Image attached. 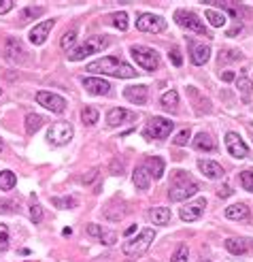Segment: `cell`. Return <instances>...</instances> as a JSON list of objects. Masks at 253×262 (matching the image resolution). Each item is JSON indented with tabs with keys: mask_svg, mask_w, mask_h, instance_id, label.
<instances>
[{
	"mask_svg": "<svg viewBox=\"0 0 253 262\" xmlns=\"http://www.w3.org/2000/svg\"><path fill=\"white\" fill-rule=\"evenodd\" d=\"M149 220L153 224H160V226H166L170 222V209L168 207H153L149 211Z\"/></svg>",
	"mask_w": 253,
	"mask_h": 262,
	"instance_id": "cell-26",
	"label": "cell"
},
{
	"mask_svg": "<svg viewBox=\"0 0 253 262\" xmlns=\"http://www.w3.org/2000/svg\"><path fill=\"white\" fill-rule=\"evenodd\" d=\"M41 126H43V117L38 113H28V115H26V132H28V134H34Z\"/></svg>",
	"mask_w": 253,
	"mask_h": 262,
	"instance_id": "cell-30",
	"label": "cell"
},
{
	"mask_svg": "<svg viewBox=\"0 0 253 262\" xmlns=\"http://www.w3.org/2000/svg\"><path fill=\"white\" fill-rule=\"evenodd\" d=\"M174 19H177V24L181 26V28L196 32V34H200V36H211L209 30H206V26L202 24V19H200L196 13H192L187 9H179L177 13H174Z\"/></svg>",
	"mask_w": 253,
	"mask_h": 262,
	"instance_id": "cell-6",
	"label": "cell"
},
{
	"mask_svg": "<svg viewBox=\"0 0 253 262\" xmlns=\"http://www.w3.org/2000/svg\"><path fill=\"white\" fill-rule=\"evenodd\" d=\"M155 239V233H153V228H145V230H141L139 236H134V239H130L124 243V254L130 256V258H136V256H141V254H145L149 247H151V243Z\"/></svg>",
	"mask_w": 253,
	"mask_h": 262,
	"instance_id": "cell-4",
	"label": "cell"
},
{
	"mask_svg": "<svg viewBox=\"0 0 253 262\" xmlns=\"http://www.w3.org/2000/svg\"><path fill=\"white\" fill-rule=\"evenodd\" d=\"M222 79H224V81H234V73H230V70H228V73L222 75Z\"/></svg>",
	"mask_w": 253,
	"mask_h": 262,
	"instance_id": "cell-49",
	"label": "cell"
},
{
	"mask_svg": "<svg viewBox=\"0 0 253 262\" xmlns=\"http://www.w3.org/2000/svg\"><path fill=\"white\" fill-rule=\"evenodd\" d=\"M236 87H238V92H241V100L245 102V105H249V102H251V94H253V83L247 79V77H238Z\"/></svg>",
	"mask_w": 253,
	"mask_h": 262,
	"instance_id": "cell-27",
	"label": "cell"
},
{
	"mask_svg": "<svg viewBox=\"0 0 253 262\" xmlns=\"http://www.w3.org/2000/svg\"><path fill=\"white\" fill-rule=\"evenodd\" d=\"M75 41H77V30L75 28H70V30H66L64 32V36H62V49L64 51H70V47L75 45Z\"/></svg>",
	"mask_w": 253,
	"mask_h": 262,
	"instance_id": "cell-34",
	"label": "cell"
},
{
	"mask_svg": "<svg viewBox=\"0 0 253 262\" xmlns=\"http://www.w3.org/2000/svg\"><path fill=\"white\" fill-rule=\"evenodd\" d=\"M147 94H149L147 86H130V87L124 89V96L130 102H134V105H145Z\"/></svg>",
	"mask_w": 253,
	"mask_h": 262,
	"instance_id": "cell-20",
	"label": "cell"
},
{
	"mask_svg": "<svg viewBox=\"0 0 253 262\" xmlns=\"http://www.w3.org/2000/svg\"><path fill=\"white\" fill-rule=\"evenodd\" d=\"M83 87L94 96H107L111 92V83L100 79V77H85V79H83Z\"/></svg>",
	"mask_w": 253,
	"mask_h": 262,
	"instance_id": "cell-15",
	"label": "cell"
},
{
	"mask_svg": "<svg viewBox=\"0 0 253 262\" xmlns=\"http://www.w3.org/2000/svg\"><path fill=\"white\" fill-rule=\"evenodd\" d=\"M134 230H136V226H130V228H126V236H130V234L134 233Z\"/></svg>",
	"mask_w": 253,
	"mask_h": 262,
	"instance_id": "cell-50",
	"label": "cell"
},
{
	"mask_svg": "<svg viewBox=\"0 0 253 262\" xmlns=\"http://www.w3.org/2000/svg\"><path fill=\"white\" fill-rule=\"evenodd\" d=\"M198 192V183L183 171H174V177L170 181V188H168V196H170L172 203H181L187 201L190 196H194Z\"/></svg>",
	"mask_w": 253,
	"mask_h": 262,
	"instance_id": "cell-2",
	"label": "cell"
},
{
	"mask_svg": "<svg viewBox=\"0 0 253 262\" xmlns=\"http://www.w3.org/2000/svg\"><path fill=\"white\" fill-rule=\"evenodd\" d=\"M45 13V9L43 6H26V9L19 13V22L22 24H26L28 19H36V17H41Z\"/></svg>",
	"mask_w": 253,
	"mask_h": 262,
	"instance_id": "cell-31",
	"label": "cell"
},
{
	"mask_svg": "<svg viewBox=\"0 0 253 262\" xmlns=\"http://www.w3.org/2000/svg\"><path fill=\"white\" fill-rule=\"evenodd\" d=\"M130 54H132L136 64H139L142 70H147V73H153V70L160 66V56H158V51L151 49V47H145V45H134V47L130 49Z\"/></svg>",
	"mask_w": 253,
	"mask_h": 262,
	"instance_id": "cell-5",
	"label": "cell"
},
{
	"mask_svg": "<svg viewBox=\"0 0 253 262\" xmlns=\"http://www.w3.org/2000/svg\"><path fill=\"white\" fill-rule=\"evenodd\" d=\"M87 70L96 75H111V77H117V79H134L136 73H139V70H134L130 64H126L124 60H119L115 56H107L102 60L87 64Z\"/></svg>",
	"mask_w": 253,
	"mask_h": 262,
	"instance_id": "cell-1",
	"label": "cell"
},
{
	"mask_svg": "<svg viewBox=\"0 0 253 262\" xmlns=\"http://www.w3.org/2000/svg\"><path fill=\"white\" fill-rule=\"evenodd\" d=\"M15 183H17L15 173H13V171H0V190L9 192V190L15 188Z\"/></svg>",
	"mask_w": 253,
	"mask_h": 262,
	"instance_id": "cell-28",
	"label": "cell"
},
{
	"mask_svg": "<svg viewBox=\"0 0 253 262\" xmlns=\"http://www.w3.org/2000/svg\"><path fill=\"white\" fill-rule=\"evenodd\" d=\"M230 194H232V190L228 188V185H224V188L217 190V196H219V198H225V196H230Z\"/></svg>",
	"mask_w": 253,
	"mask_h": 262,
	"instance_id": "cell-46",
	"label": "cell"
},
{
	"mask_svg": "<svg viewBox=\"0 0 253 262\" xmlns=\"http://www.w3.org/2000/svg\"><path fill=\"white\" fill-rule=\"evenodd\" d=\"M73 134H75V130H73V126H70L68 121H56V124L49 128V132H47V141L51 145L60 147V145L70 143Z\"/></svg>",
	"mask_w": 253,
	"mask_h": 262,
	"instance_id": "cell-8",
	"label": "cell"
},
{
	"mask_svg": "<svg viewBox=\"0 0 253 262\" xmlns=\"http://www.w3.org/2000/svg\"><path fill=\"white\" fill-rule=\"evenodd\" d=\"M225 149H228V153L232 158H238V160L247 158V153H249L245 141L238 137L236 132H228V134H225Z\"/></svg>",
	"mask_w": 253,
	"mask_h": 262,
	"instance_id": "cell-12",
	"label": "cell"
},
{
	"mask_svg": "<svg viewBox=\"0 0 253 262\" xmlns=\"http://www.w3.org/2000/svg\"><path fill=\"white\" fill-rule=\"evenodd\" d=\"M249 207L245 203H236V204H230L225 207V217L228 220H249Z\"/></svg>",
	"mask_w": 253,
	"mask_h": 262,
	"instance_id": "cell-22",
	"label": "cell"
},
{
	"mask_svg": "<svg viewBox=\"0 0 253 262\" xmlns=\"http://www.w3.org/2000/svg\"><path fill=\"white\" fill-rule=\"evenodd\" d=\"M142 164L147 166L149 175H151L153 179H162V175H164V160H162V158L151 156V158H147Z\"/></svg>",
	"mask_w": 253,
	"mask_h": 262,
	"instance_id": "cell-23",
	"label": "cell"
},
{
	"mask_svg": "<svg viewBox=\"0 0 253 262\" xmlns=\"http://www.w3.org/2000/svg\"><path fill=\"white\" fill-rule=\"evenodd\" d=\"M136 28L141 32H153V34H158V32L166 30V19H162L160 15H153V13H142L136 19Z\"/></svg>",
	"mask_w": 253,
	"mask_h": 262,
	"instance_id": "cell-10",
	"label": "cell"
},
{
	"mask_svg": "<svg viewBox=\"0 0 253 262\" xmlns=\"http://www.w3.org/2000/svg\"><path fill=\"white\" fill-rule=\"evenodd\" d=\"M51 203H54L57 209H73L75 204H77V201H75L73 196H64V198L56 196V198H51Z\"/></svg>",
	"mask_w": 253,
	"mask_h": 262,
	"instance_id": "cell-35",
	"label": "cell"
},
{
	"mask_svg": "<svg viewBox=\"0 0 253 262\" xmlns=\"http://www.w3.org/2000/svg\"><path fill=\"white\" fill-rule=\"evenodd\" d=\"M121 171H124V162H121V160H113L111 173H113V175H121Z\"/></svg>",
	"mask_w": 253,
	"mask_h": 262,
	"instance_id": "cell-45",
	"label": "cell"
},
{
	"mask_svg": "<svg viewBox=\"0 0 253 262\" xmlns=\"http://www.w3.org/2000/svg\"><path fill=\"white\" fill-rule=\"evenodd\" d=\"M13 6H15V2L13 0H0V15H4V13H9Z\"/></svg>",
	"mask_w": 253,
	"mask_h": 262,
	"instance_id": "cell-44",
	"label": "cell"
},
{
	"mask_svg": "<svg viewBox=\"0 0 253 262\" xmlns=\"http://www.w3.org/2000/svg\"><path fill=\"white\" fill-rule=\"evenodd\" d=\"M187 260H190V249H187V245H179L177 252L172 254L170 262H187Z\"/></svg>",
	"mask_w": 253,
	"mask_h": 262,
	"instance_id": "cell-36",
	"label": "cell"
},
{
	"mask_svg": "<svg viewBox=\"0 0 253 262\" xmlns=\"http://www.w3.org/2000/svg\"><path fill=\"white\" fill-rule=\"evenodd\" d=\"M4 58L13 64H26L28 62V51H26L24 43L19 41V38L11 36V38H6V43H4Z\"/></svg>",
	"mask_w": 253,
	"mask_h": 262,
	"instance_id": "cell-9",
	"label": "cell"
},
{
	"mask_svg": "<svg viewBox=\"0 0 253 262\" xmlns=\"http://www.w3.org/2000/svg\"><path fill=\"white\" fill-rule=\"evenodd\" d=\"M87 234L96 236L102 245H115V243H117V234L111 233V230H107V228H102V226H98V224H89Z\"/></svg>",
	"mask_w": 253,
	"mask_h": 262,
	"instance_id": "cell-17",
	"label": "cell"
},
{
	"mask_svg": "<svg viewBox=\"0 0 253 262\" xmlns=\"http://www.w3.org/2000/svg\"><path fill=\"white\" fill-rule=\"evenodd\" d=\"M9 249V228L0 224V254Z\"/></svg>",
	"mask_w": 253,
	"mask_h": 262,
	"instance_id": "cell-38",
	"label": "cell"
},
{
	"mask_svg": "<svg viewBox=\"0 0 253 262\" xmlns=\"http://www.w3.org/2000/svg\"><path fill=\"white\" fill-rule=\"evenodd\" d=\"M168 56H170V62L174 64V66H181V64H183V58H181V51L179 49H172Z\"/></svg>",
	"mask_w": 253,
	"mask_h": 262,
	"instance_id": "cell-42",
	"label": "cell"
},
{
	"mask_svg": "<svg viewBox=\"0 0 253 262\" xmlns=\"http://www.w3.org/2000/svg\"><path fill=\"white\" fill-rule=\"evenodd\" d=\"M0 96H2V87H0Z\"/></svg>",
	"mask_w": 253,
	"mask_h": 262,
	"instance_id": "cell-53",
	"label": "cell"
},
{
	"mask_svg": "<svg viewBox=\"0 0 253 262\" xmlns=\"http://www.w3.org/2000/svg\"><path fill=\"white\" fill-rule=\"evenodd\" d=\"M241 183L247 192H253V171H243L241 173Z\"/></svg>",
	"mask_w": 253,
	"mask_h": 262,
	"instance_id": "cell-40",
	"label": "cell"
},
{
	"mask_svg": "<svg viewBox=\"0 0 253 262\" xmlns=\"http://www.w3.org/2000/svg\"><path fill=\"white\" fill-rule=\"evenodd\" d=\"M204 207H206V198H198V201L187 203L185 207H181L179 215H181V220H183V222H196V220L202 217Z\"/></svg>",
	"mask_w": 253,
	"mask_h": 262,
	"instance_id": "cell-13",
	"label": "cell"
},
{
	"mask_svg": "<svg viewBox=\"0 0 253 262\" xmlns=\"http://www.w3.org/2000/svg\"><path fill=\"white\" fill-rule=\"evenodd\" d=\"M81 119H83V124H85V126H94L96 121L100 119V113L96 111L94 107H85L81 111Z\"/></svg>",
	"mask_w": 253,
	"mask_h": 262,
	"instance_id": "cell-33",
	"label": "cell"
},
{
	"mask_svg": "<svg viewBox=\"0 0 253 262\" xmlns=\"http://www.w3.org/2000/svg\"><path fill=\"white\" fill-rule=\"evenodd\" d=\"M225 249L234 256H243L249 252V241L247 239H225Z\"/></svg>",
	"mask_w": 253,
	"mask_h": 262,
	"instance_id": "cell-25",
	"label": "cell"
},
{
	"mask_svg": "<svg viewBox=\"0 0 253 262\" xmlns=\"http://www.w3.org/2000/svg\"><path fill=\"white\" fill-rule=\"evenodd\" d=\"M113 26H115V28H119L121 32L128 30V15L124 11H121V13H113Z\"/></svg>",
	"mask_w": 253,
	"mask_h": 262,
	"instance_id": "cell-37",
	"label": "cell"
},
{
	"mask_svg": "<svg viewBox=\"0 0 253 262\" xmlns=\"http://www.w3.org/2000/svg\"><path fill=\"white\" fill-rule=\"evenodd\" d=\"M241 28H243V24H241V22H238V24L234 26V28H232V30H228V36H234V34H236V32H241Z\"/></svg>",
	"mask_w": 253,
	"mask_h": 262,
	"instance_id": "cell-48",
	"label": "cell"
},
{
	"mask_svg": "<svg viewBox=\"0 0 253 262\" xmlns=\"http://www.w3.org/2000/svg\"><path fill=\"white\" fill-rule=\"evenodd\" d=\"M194 147H196L198 151H213V149L217 147V143L213 141L211 134L198 132V134H196V139H194Z\"/></svg>",
	"mask_w": 253,
	"mask_h": 262,
	"instance_id": "cell-24",
	"label": "cell"
},
{
	"mask_svg": "<svg viewBox=\"0 0 253 262\" xmlns=\"http://www.w3.org/2000/svg\"><path fill=\"white\" fill-rule=\"evenodd\" d=\"M198 169L209 179H222L224 177V166L213 162V160H198Z\"/></svg>",
	"mask_w": 253,
	"mask_h": 262,
	"instance_id": "cell-19",
	"label": "cell"
},
{
	"mask_svg": "<svg viewBox=\"0 0 253 262\" xmlns=\"http://www.w3.org/2000/svg\"><path fill=\"white\" fill-rule=\"evenodd\" d=\"M96 175H98V171H96V169H94V171H92V173H89V175H87V177H83V179H81V181H83V183H89V181H92V179H94Z\"/></svg>",
	"mask_w": 253,
	"mask_h": 262,
	"instance_id": "cell-47",
	"label": "cell"
},
{
	"mask_svg": "<svg viewBox=\"0 0 253 262\" xmlns=\"http://www.w3.org/2000/svg\"><path fill=\"white\" fill-rule=\"evenodd\" d=\"M36 102L41 107H45L47 111H51V113H64L66 111V100L62 98V96H57V94H54V92H38L36 94Z\"/></svg>",
	"mask_w": 253,
	"mask_h": 262,
	"instance_id": "cell-11",
	"label": "cell"
},
{
	"mask_svg": "<svg viewBox=\"0 0 253 262\" xmlns=\"http://www.w3.org/2000/svg\"><path fill=\"white\" fill-rule=\"evenodd\" d=\"M204 17L209 19V24L215 26V28H222V26H225V15H224V13H219V11H215V9H206Z\"/></svg>",
	"mask_w": 253,
	"mask_h": 262,
	"instance_id": "cell-32",
	"label": "cell"
},
{
	"mask_svg": "<svg viewBox=\"0 0 253 262\" xmlns=\"http://www.w3.org/2000/svg\"><path fill=\"white\" fill-rule=\"evenodd\" d=\"M136 117V115L132 111H128V109H119V107H115L111 109V111L107 113V124L109 126H119V124H124V121H132Z\"/></svg>",
	"mask_w": 253,
	"mask_h": 262,
	"instance_id": "cell-18",
	"label": "cell"
},
{
	"mask_svg": "<svg viewBox=\"0 0 253 262\" xmlns=\"http://www.w3.org/2000/svg\"><path fill=\"white\" fill-rule=\"evenodd\" d=\"M54 26H56L54 19H45V22L36 24L34 28L30 30V43H32V45H43L45 41H47L49 32L54 30Z\"/></svg>",
	"mask_w": 253,
	"mask_h": 262,
	"instance_id": "cell-14",
	"label": "cell"
},
{
	"mask_svg": "<svg viewBox=\"0 0 253 262\" xmlns=\"http://www.w3.org/2000/svg\"><path fill=\"white\" fill-rule=\"evenodd\" d=\"M174 130V124L166 117H151L147 121L145 130H142V137L147 141H153V139H166L168 134Z\"/></svg>",
	"mask_w": 253,
	"mask_h": 262,
	"instance_id": "cell-7",
	"label": "cell"
},
{
	"mask_svg": "<svg viewBox=\"0 0 253 262\" xmlns=\"http://www.w3.org/2000/svg\"><path fill=\"white\" fill-rule=\"evenodd\" d=\"M0 151H2V141H0Z\"/></svg>",
	"mask_w": 253,
	"mask_h": 262,
	"instance_id": "cell-52",
	"label": "cell"
},
{
	"mask_svg": "<svg viewBox=\"0 0 253 262\" xmlns=\"http://www.w3.org/2000/svg\"><path fill=\"white\" fill-rule=\"evenodd\" d=\"M190 54H192V62L196 64V66H202V64L209 62L211 58V47L204 43H196L190 38Z\"/></svg>",
	"mask_w": 253,
	"mask_h": 262,
	"instance_id": "cell-16",
	"label": "cell"
},
{
	"mask_svg": "<svg viewBox=\"0 0 253 262\" xmlns=\"http://www.w3.org/2000/svg\"><path fill=\"white\" fill-rule=\"evenodd\" d=\"M30 220L34 224H41V220H43V209H41V204H38V203L30 204Z\"/></svg>",
	"mask_w": 253,
	"mask_h": 262,
	"instance_id": "cell-39",
	"label": "cell"
},
{
	"mask_svg": "<svg viewBox=\"0 0 253 262\" xmlns=\"http://www.w3.org/2000/svg\"><path fill=\"white\" fill-rule=\"evenodd\" d=\"M109 47V38L107 36H100V34H94V36H87L85 43L77 45L75 49L68 51V60L73 62H79V60H85L87 56L92 54H100L102 49Z\"/></svg>",
	"mask_w": 253,
	"mask_h": 262,
	"instance_id": "cell-3",
	"label": "cell"
},
{
	"mask_svg": "<svg viewBox=\"0 0 253 262\" xmlns=\"http://www.w3.org/2000/svg\"><path fill=\"white\" fill-rule=\"evenodd\" d=\"M132 181H134V185H136L139 190H147V188H149V183H151V175H149V171H147L145 164H139V166L134 169Z\"/></svg>",
	"mask_w": 253,
	"mask_h": 262,
	"instance_id": "cell-21",
	"label": "cell"
},
{
	"mask_svg": "<svg viewBox=\"0 0 253 262\" xmlns=\"http://www.w3.org/2000/svg\"><path fill=\"white\" fill-rule=\"evenodd\" d=\"M238 58H241V51L230 49V51H225V54L222 56V60H224V62H230V60H238Z\"/></svg>",
	"mask_w": 253,
	"mask_h": 262,
	"instance_id": "cell-43",
	"label": "cell"
},
{
	"mask_svg": "<svg viewBox=\"0 0 253 262\" xmlns=\"http://www.w3.org/2000/svg\"><path fill=\"white\" fill-rule=\"evenodd\" d=\"M187 141H190V130H187V128H183V130H179L177 137H174V145L183 147V145H187Z\"/></svg>",
	"mask_w": 253,
	"mask_h": 262,
	"instance_id": "cell-41",
	"label": "cell"
},
{
	"mask_svg": "<svg viewBox=\"0 0 253 262\" xmlns=\"http://www.w3.org/2000/svg\"><path fill=\"white\" fill-rule=\"evenodd\" d=\"M160 102H162V107H164V109H168V111H174L177 105H179V94L174 92V89L164 92V94H162V98H160Z\"/></svg>",
	"mask_w": 253,
	"mask_h": 262,
	"instance_id": "cell-29",
	"label": "cell"
},
{
	"mask_svg": "<svg viewBox=\"0 0 253 262\" xmlns=\"http://www.w3.org/2000/svg\"><path fill=\"white\" fill-rule=\"evenodd\" d=\"M62 234H64V236H70V234H73V230H70V228H64Z\"/></svg>",
	"mask_w": 253,
	"mask_h": 262,
	"instance_id": "cell-51",
	"label": "cell"
}]
</instances>
